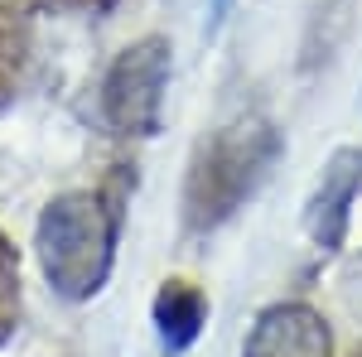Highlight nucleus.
I'll list each match as a JSON object with an SVG mask.
<instances>
[{
  "mask_svg": "<svg viewBox=\"0 0 362 357\" xmlns=\"http://www.w3.org/2000/svg\"><path fill=\"white\" fill-rule=\"evenodd\" d=\"M280 155H285V136L271 116L251 111V116L218 126L194 150L189 174H184V227L208 237L223 222H232L261 193Z\"/></svg>",
  "mask_w": 362,
  "mask_h": 357,
  "instance_id": "nucleus-1",
  "label": "nucleus"
},
{
  "mask_svg": "<svg viewBox=\"0 0 362 357\" xmlns=\"http://www.w3.org/2000/svg\"><path fill=\"white\" fill-rule=\"evenodd\" d=\"M116 232L121 208H112L102 193H58L34 227V251L49 290L73 304L92 300L116 266Z\"/></svg>",
  "mask_w": 362,
  "mask_h": 357,
  "instance_id": "nucleus-2",
  "label": "nucleus"
},
{
  "mask_svg": "<svg viewBox=\"0 0 362 357\" xmlns=\"http://www.w3.org/2000/svg\"><path fill=\"white\" fill-rule=\"evenodd\" d=\"M169 73H174V49L165 34H145L116 54L112 73L102 83V116L116 136L145 140L160 131Z\"/></svg>",
  "mask_w": 362,
  "mask_h": 357,
  "instance_id": "nucleus-3",
  "label": "nucleus"
},
{
  "mask_svg": "<svg viewBox=\"0 0 362 357\" xmlns=\"http://www.w3.org/2000/svg\"><path fill=\"white\" fill-rule=\"evenodd\" d=\"M242 357H334V329L314 304L280 300L256 314Z\"/></svg>",
  "mask_w": 362,
  "mask_h": 357,
  "instance_id": "nucleus-4",
  "label": "nucleus"
},
{
  "mask_svg": "<svg viewBox=\"0 0 362 357\" xmlns=\"http://www.w3.org/2000/svg\"><path fill=\"white\" fill-rule=\"evenodd\" d=\"M362 193V145H343L329 155V165L319 174V184L305 203V232L314 237L319 251H338L348 237V218Z\"/></svg>",
  "mask_w": 362,
  "mask_h": 357,
  "instance_id": "nucleus-5",
  "label": "nucleus"
},
{
  "mask_svg": "<svg viewBox=\"0 0 362 357\" xmlns=\"http://www.w3.org/2000/svg\"><path fill=\"white\" fill-rule=\"evenodd\" d=\"M208 324V295L198 290L194 280L169 275L155 295V333L165 343V353H189L198 343V333Z\"/></svg>",
  "mask_w": 362,
  "mask_h": 357,
  "instance_id": "nucleus-6",
  "label": "nucleus"
},
{
  "mask_svg": "<svg viewBox=\"0 0 362 357\" xmlns=\"http://www.w3.org/2000/svg\"><path fill=\"white\" fill-rule=\"evenodd\" d=\"M29 54V25H25V10L15 0H0V102L15 92L20 83V68H25Z\"/></svg>",
  "mask_w": 362,
  "mask_h": 357,
  "instance_id": "nucleus-7",
  "label": "nucleus"
},
{
  "mask_svg": "<svg viewBox=\"0 0 362 357\" xmlns=\"http://www.w3.org/2000/svg\"><path fill=\"white\" fill-rule=\"evenodd\" d=\"M15 319H20V266L10 242L0 237V343L15 333Z\"/></svg>",
  "mask_w": 362,
  "mask_h": 357,
  "instance_id": "nucleus-8",
  "label": "nucleus"
},
{
  "mask_svg": "<svg viewBox=\"0 0 362 357\" xmlns=\"http://www.w3.org/2000/svg\"><path fill=\"white\" fill-rule=\"evenodd\" d=\"M58 5H68V10H92V15H97V10H112L116 0H58Z\"/></svg>",
  "mask_w": 362,
  "mask_h": 357,
  "instance_id": "nucleus-9",
  "label": "nucleus"
},
{
  "mask_svg": "<svg viewBox=\"0 0 362 357\" xmlns=\"http://www.w3.org/2000/svg\"><path fill=\"white\" fill-rule=\"evenodd\" d=\"M227 10H232V0H213V25H208V34H218V25L227 20Z\"/></svg>",
  "mask_w": 362,
  "mask_h": 357,
  "instance_id": "nucleus-10",
  "label": "nucleus"
},
{
  "mask_svg": "<svg viewBox=\"0 0 362 357\" xmlns=\"http://www.w3.org/2000/svg\"><path fill=\"white\" fill-rule=\"evenodd\" d=\"M353 357H362V348H358V353H353Z\"/></svg>",
  "mask_w": 362,
  "mask_h": 357,
  "instance_id": "nucleus-11",
  "label": "nucleus"
}]
</instances>
